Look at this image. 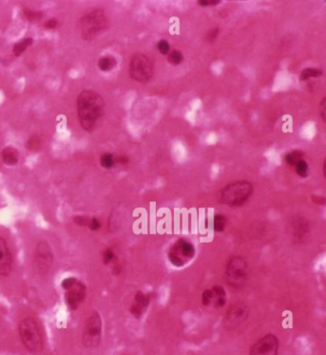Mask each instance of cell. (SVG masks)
Masks as SVG:
<instances>
[{"label": "cell", "instance_id": "15", "mask_svg": "<svg viewBox=\"0 0 326 355\" xmlns=\"http://www.w3.org/2000/svg\"><path fill=\"white\" fill-rule=\"evenodd\" d=\"M13 255L7 241L0 236V276L8 277L13 270Z\"/></svg>", "mask_w": 326, "mask_h": 355}, {"label": "cell", "instance_id": "28", "mask_svg": "<svg viewBox=\"0 0 326 355\" xmlns=\"http://www.w3.org/2000/svg\"><path fill=\"white\" fill-rule=\"evenodd\" d=\"M184 60V56L179 50H172L167 55V61L171 65H179Z\"/></svg>", "mask_w": 326, "mask_h": 355}, {"label": "cell", "instance_id": "33", "mask_svg": "<svg viewBox=\"0 0 326 355\" xmlns=\"http://www.w3.org/2000/svg\"><path fill=\"white\" fill-rule=\"evenodd\" d=\"M77 281H78V280H77L76 278H74V277L66 278V279H64V280L61 282V287H62V289L65 291V290L69 289L70 287H73V286L76 284Z\"/></svg>", "mask_w": 326, "mask_h": 355}, {"label": "cell", "instance_id": "21", "mask_svg": "<svg viewBox=\"0 0 326 355\" xmlns=\"http://www.w3.org/2000/svg\"><path fill=\"white\" fill-rule=\"evenodd\" d=\"M102 260L105 265L109 266V265H112L114 262H116L118 260V257L112 248L107 247L103 250Z\"/></svg>", "mask_w": 326, "mask_h": 355}, {"label": "cell", "instance_id": "18", "mask_svg": "<svg viewBox=\"0 0 326 355\" xmlns=\"http://www.w3.org/2000/svg\"><path fill=\"white\" fill-rule=\"evenodd\" d=\"M117 59L114 56H104L98 59V68L103 72H110L117 66Z\"/></svg>", "mask_w": 326, "mask_h": 355}, {"label": "cell", "instance_id": "3", "mask_svg": "<svg viewBox=\"0 0 326 355\" xmlns=\"http://www.w3.org/2000/svg\"><path fill=\"white\" fill-rule=\"evenodd\" d=\"M109 27V16L105 10L94 8L85 13L79 20V33L83 41H93Z\"/></svg>", "mask_w": 326, "mask_h": 355}, {"label": "cell", "instance_id": "23", "mask_svg": "<svg viewBox=\"0 0 326 355\" xmlns=\"http://www.w3.org/2000/svg\"><path fill=\"white\" fill-rule=\"evenodd\" d=\"M323 75V70L319 68H314V67H309V68L303 69L300 73V80L301 81H307L311 78H319Z\"/></svg>", "mask_w": 326, "mask_h": 355}, {"label": "cell", "instance_id": "14", "mask_svg": "<svg viewBox=\"0 0 326 355\" xmlns=\"http://www.w3.org/2000/svg\"><path fill=\"white\" fill-rule=\"evenodd\" d=\"M310 233V224L303 217H296L290 223V234L293 241L302 243L308 237Z\"/></svg>", "mask_w": 326, "mask_h": 355}, {"label": "cell", "instance_id": "1", "mask_svg": "<svg viewBox=\"0 0 326 355\" xmlns=\"http://www.w3.org/2000/svg\"><path fill=\"white\" fill-rule=\"evenodd\" d=\"M106 112V102L99 92L85 89L77 98V113L82 128L87 132L94 131Z\"/></svg>", "mask_w": 326, "mask_h": 355}, {"label": "cell", "instance_id": "20", "mask_svg": "<svg viewBox=\"0 0 326 355\" xmlns=\"http://www.w3.org/2000/svg\"><path fill=\"white\" fill-rule=\"evenodd\" d=\"M227 226H228V219L226 216L217 214L214 217L213 228L215 232L221 234L227 229Z\"/></svg>", "mask_w": 326, "mask_h": 355}, {"label": "cell", "instance_id": "11", "mask_svg": "<svg viewBox=\"0 0 326 355\" xmlns=\"http://www.w3.org/2000/svg\"><path fill=\"white\" fill-rule=\"evenodd\" d=\"M280 342L276 335L267 333L249 349V355H278Z\"/></svg>", "mask_w": 326, "mask_h": 355}, {"label": "cell", "instance_id": "24", "mask_svg": "<svg viewBox=\"0 0 326 355\" xmlns=\"http://www.w3.org/2000/svg\"><path fill=\"white\" fill-rule=\"evenodd\" d=\"M23 16L30 22H39L43 18L44 14L41 11H35L30 9H23Z\"/></svg>", "mask_w": 326, "mask_h": 355}, {"label": "cell", "instance_id": "13", "mask_svg": "<svg viewBox=\"0 0 326 355\" xmlns=\"http://www.w3.org/2000/svg\"><path fill=\"white\" fill-rule=\"evenodd\" d=\"M152 295L142 290H138L134 294L133 300L129 306V313L136 319H141L150 306Z\"/></svg>", "mask_w": 326, "mask_h": 355}, {"label": "cell", "instance_id": "25", "mask_svg": "<svg viewBox=\"0 0 326 355\" xmlns=\"http://www.w3.org/2000/svg\"><path fill=\"white\" fill-rule=\"evenodd\" d=\"M100 164L105 169H111L116 165L115 155L110 152H105L101 155Z\"/></svg>", "mask_w": 326, "mask_h": 355}, {"label": "cell", "instance_id": "29", "mask_svg": "<svg viewBox=\"0 0 326 355\" xmlns=\"http://www.w3.org/2000/svg\"><path fill=\"white\" fill-rule=\"evenodd\" d=\"M212 299H213V293H212V289L211 288H207L202 292L201 295V302L204 306H211L212 303Z\"/></svg>", "mask_w": 326, "mask_h": 355}, {"label": "cell", "instance_id": "4", "mask_svg": "<svg viewBox=\"0 0 326 355\" xmlns=\"http://www.w3.org/2000/svg\"><path fill=\"white\" fill-rule=\"evenodd\" d=\"M249 276V264L244 257L236 255L231 257L224 270V280L228 287L239 289L244 287Z\"/></svg>", "mask_w": 326, "mask_h": 355}, {"label": "cell", "instance_id": "40", "mask_svg": "<svg viewBox=\"0 0 326 355\" xmlns=\"http://www.w3.org/2000/svg\"><path fill=\"white\" fill-rule=\"evenodd\" d=\"M326 161L325 160V162H324V176H325V178H326Z\"/></svg>", "mask_w": 326, "mask_h": 355}, {"label": "cell", "instance_id": "31", "mask_svg": "<svg viewBox=\"0 0 326 355\" xmlns=\"http://www.w3.org/2000/svg\"><path fill=\"white\" fill-rule=\"evenodd\" d=\"M87 228L90 231H93V232L99 231L102 228V223H101V221L99 220V219H97V218H90L89 223L87 225Z\"/></svg>", "mask_w": 326, "mask_h": 355}, {"label": "cell", "instance_id": "35", "mask_svg": "<svg viewBox=\"0 0 326 355\" xmlns=\"http://www.w3.org/2000/svg\"><path fill=\"white\" fill-rule=\"evenodd\" d=\"M218 34H219V29L218 28H215V29H212L210 30L207 35H206V40L210 42L217 40V38L218 37Z\"/></svg>", "mask_w": 326, "mask_h": 355}, {"label": "cell", "instance_id": "2", "mask_svg": "<svg viewBox=\"0 0 326 355\" xmlns=\"http://www.w3.org/2000/svg\"><path fill=\"white\" fill-rule=\"evenodd\" d=\"M254 192V185L248 180H236L225 185L218 192V201L222 205L237 208L245 205Z\"/></svg>", "mask_w": 326, "mask_h": 355}, {"label": "cell", "instance_id": "32", "mask_svg": "<svg viewBox=\"0 0 326 355\" xmlns=\"http://www.w3.org/2000/svg\"><path fill=\"white\" fill-rule=\"evenodd\" d=\"M89 219L90 218L88 217H84V216H77L74 218V222L76 225L81 226V227H87L88 223H89Z\"/></svg>", "mask_w": 326, "mask_h": 355}, {"label": "cell", "instance_id": "19", "mask_svg": "<svg viewBox=\"0 0 326 355\" xmlns=\"http://www.w3.org/2000/svg\"><path fill=\"white\" fill-rule=\"evenodd\" d=\"M34 43V40L32 38H25L21 41L15 43L13 47V54L14 57H19L22 55L30 46Z\"/></svg>", "mask_w": 326, "mask_h": 355}, {"label": "cell", "instance_id": "10", "mask_svg": "<svg viewBox=\"0 0 326 355\" xmlns=\"http://www.w3.org/2000/svg\"><path fill=\"white\" fill-rule=\"evenodd\" d=\"M54 263V254L48 241L41 240L35 248L34 264L40 275L49 273Z\"/></svg>", "mask_w": 326, "mask_h": 355}, {"label": "cell", "instance_id": "6", "mask_svg": "<svg viewBox=\"0 0 326 355\" xmlns=\"http://www.w3.org/2000/svg\"><path fill=\"white\" fill-rule=\"evenodd\" d=\"M196 248L194 244L187 238H178L167 251V260L169 263L177 267L182 268L188 265L195 258Z\"/></svg>", "mask_w": 326, "mask_h": 355}, {"label": "cell", "instance_id": "38", "mask_svg": "<svg viewBox=\"0 0 326 355\" xmlns=\"http://www.w3.org/2000/svg\"><path fill=\"white\" fill-rule=\"evenodd\" d=\"M116 164L126 165L129 163V157L127 155H118L115 156Z\"/></svg>", "mask_w": 326, "mask_h": 355}, {"label": "cell", "instance_id": "9", "mask_svg": "<svg viewBox=\"0 0 326 355\" xmlns=\"http://www.w3.org/2000/svg\"><path fill=\"white\" fill-rule=\"evenodd\" d=\"M250 315V308L244 302H235L230 305L223 318V328L232 331L242 326Z\"/></svg>", "mask_w": 326, "mask_h": 355}, {"label": "cell", "instance_id": "30", "mask_svg": "<svg viewBox=\"0 0 326 355\" xmlns=\"http://www.w3.org/2000/svg\"><path fill=\"white\" fill-rule=\"evenodd\" d=\"M157 48H158L159 52L163 56H167L170 52V45L167 41H164V40H162L158 42Z\"/></svg>", "mask_w": 326, "mask_h": 355}, {"label": "cell", "instance_id": "16", "mask_svg": "<svg viewBox=\"0 0 326 355\" xmlns=\"http://www.w3.org/2000/svg\"><path fill=\"white\" fill-rule=\"evenodd\" d=\"M213 293V299L211 306L216 309L223 308L227 303V291L222 286H214L211 287Z\"/></svg>", "mask_w": 326, "mask_h": 355}, {"label": "cell", "instance_id": "7", "mask_svg": "<svg viewBox=\"0 0 326 355\" xmlns=\"http://www.w3.org/2000/svg\"><path fill=\"white\" fill-rule=\"evenodd\" d=\"M129 77L137 82H150L154 74V64L150 56L138 53L131 58L128 65Z\"/></svg>", "mask_w": 326, "mask_h": 355}, {"label": "cell", "instance_id": "22", "mask_svg": "<svg viewBox=\"0 0 326 355\" xmlns=\"http://www.w3.org/2000/svg\"><path fill=\"white\" fill-rule=\"evenodd\" d=\"M304 153L301 150H293L289 153H287L284 156V161L287 165L294 167L295 165L299 162V160L303 159Z\"/></svg>", "mask_w": 326, "mask_h": 355}, {"label": "cell", "instance_id": "8", "mask_svg": "<svg viewBox=\"0 0 326 355\" xmlns=\"http://www.w3.org/2000/svg\"><path fill=\"white\" fill-rule=\"evenodd\" d=\"M103 336V319L98 311H94L86 319L82 329V345L86 349L99 347Z\"/></svg>", "mask_w": 326, "mask_h": 355}, {"label": "cell", "instance_id": "12", "mask_svg": "<svg viewBox=\"0 0 326 355\" xmlns=\"http://www.w3.org/2000/svg\"><path fill=\"white\" fill-rule=\"evenodd\" d=\"M86 299V287L81 281L65 290V302L71 310H77Z\"/></svg>", "mask_w": 326, "mask_h": 355}, {"label": "cell", "instance_id": "37", "mask_svg": "<svg viewBox=\"0 0 326 355\" xmlns=\"http://www.w3.org/2000/svg\"><path fill=\"white\" fill-rule=\"evenodd\" d=\"M313 202L317 205L325 206L326 203V199L323 195H312L311 197Z\"/></svg>", "mask_w": 326, "mask_h": 355}, {"label": "cell", "instance_id": "39", "mask_svg": "<svg viewBox=\"0 0 326 355\" xmlns=\"http://www.w3.org/2000/svg\"><path fill=\"white\" fill-rule=\"evenodd\" d=\"M220 3V1L218 0H201L198 1V4L204 7H210V6H216Z\"/></svg>", "mask_w": 326, "mask_h": 355}, {"label": "cell", "instance_id": "27", "mask_svg": "<svg viewBox=\"0 0 326 355\" xmlns=\"http://www.w3.org/2000/svg\"><path fill=\"white\" fill-rule=\"evenodd\" d=\"M42 147V141L38 135H33L28 139L26 148L30 151H39Z\"/></svg>", "mask_w": 326, "mask_h": 355}, {"label": "cell", "instance_id": "5", "mask_svg": "<svg viewBox=\"0 0 326 355\" xmlns=\"http://www.w3.org/2000/svg\"><path fill=\"white\" fill-rule=\"evenodd\" d=\"M18 333L23 346L32 354L40 353L43 348V340L37 322L33 318H25L18 325Z\"/></svg>", "mask_w": 326, "mask_h": 355}, {"label": "cell", "instance_id": "17", "mask_svg": "<svg viewBox=\"0 0 326 355\" xmlns=\"http://www.w3.org/2000/svg\"><path fill=\"white\" fill-rule=\"evenodd\" d=\"M1 158L4 164L13 167L19 161V151L13 146H8L1 151Z\"/></svg>", "mask_w": 326, "mask_h": 355}, {"label": "cell", "instance_id": "34", "mask_svg": "<svg viewBox=\"0 0 326 355\" xmlns=\"http://www.w3.org/2000/svg\"><path fill=\"white\" fill-rule=\"evenodd\" d=\"M43 26L45 29L47 30H54L55 28L58 26V21L56 18L54 17H51L49 19H47L44 23H43Z\"/></svg>", "mask_w": 326, "mask_h": 355}, {"label": "cell", "instance_id": "36", "mask_svg": "<svg viewBox=\"0 0 326 355\" xmlns=\"http://www.w3.org/2000/svg\"><path fill=\"white\" fill-rule=\"evenodd\" d=\"M319 110H320V114H321V117L322 119L324 120V122H326V98L324 97L323 100L321 101V104H320V107H319Z\"/></svg>", "mask_w": 326, "mask_h": 355}, {"label": "cell", "instance_id": "26", "mask_svg": "<svg viewBox=\"0 0 326 355\" xmlns=\"http://www.w3.org/2000/svg\"><path fill=\"white\" fill-rule=\"evenodd\" d=\"M294 168L296 174L299 178H306L309 176V166L304 159L299 160V162L294 166Z\"/></svg>", "mask_w": 326, "mask_h": 355}]
</instances>
